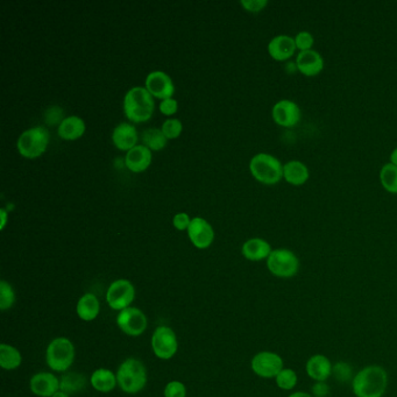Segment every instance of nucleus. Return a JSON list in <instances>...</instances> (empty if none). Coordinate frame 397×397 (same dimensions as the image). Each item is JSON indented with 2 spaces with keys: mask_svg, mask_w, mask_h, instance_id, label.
Masks as SVG:
<instances>
[{
  "mask_svg": "<svg viewBox=\"0 0 397 397\" xmlns=\"http://www.w3.org/2000/svg\"><path fill=\"white\" fill-rule=\"evenodd\" d=\"M388 388V373L382 366L363 367L352 380L355 397H383Z\"/></svg>",
  "mask_w": 397,
  "mask_h": 397,
  "instance_id": "obj_1",
  "label": "nucleus"
},
{
  "mask_svg": "<svg viewBox=\"0 0 397 397\" xmlns=\"http://www.w3.org/2000/svg\"><path fill=\"white\" fill-rule=\"evenodd\" d=\"M155 109L154 97L144 86H133L124 97L126 117L134 123H144L151 119Z\"/></svg>",
  "mask_w": 397,
  "mask_h": 397,
  "instance_id": "obj_2",
  "label": "nucleus"
},
{
  "mask_svg": "<svg viewBox=\"0 0 397 397\" xmlns=\"http://www.w3.org/2000/svg\"><path fill=\"white\" fill-rule=\"evenodd\" d=\"M118 385L127 394H137L144 389L147 383V370L138 359H126L118 368Z\"/></svg>",
  "mask_w": 397,
  "mask_h": 397,
  "instance_id": "obj_3",
  "label": "nucleus"
},
{
  "mask_svg": "<svg viewBox=\"0 0 397 397\" xmlns=\"http://www.w3.org/2000/svg\"><path fill=\"white\" fill-rule=\"evenodd\" d=\"M249 170L261 183L273 185L283 179V164L277 156L259 153L249 161Z\"/></svg>",
  "mask_w": 397,
  "mask_h": 397,
  "instance_id": "obj_4",
  "label": "nucleus"
},
{
  "mask_svg": "<svg viewBox=\"0 0 397 397\" xmlns=\"http://www.w3.org/2000/svg\"><path fill=\"white\" fill-rule=\"evenodd\" d=\"M74 344L64 337L51 340L46 352V362L48 367L54 372H66L69 370L75 361Z\"/></svg>",
  "mask_w": 397,
  "mask_h": 397,
  "instance_id": "obj_5",
  "label": "nucleus"
},
{
  "mask_svg": "<svg viewBox=\"0 0 397 397\" xmlns=\"http://www.w3.org/2000/svg\"><path fill=\"white\" fill-rule=\"evenodd\" d=\"M49 144V133L42 126H36L21 133L16 147L21 155L27 159H36L46 152Z\"/></svg>",
  "mask_w": 397,
  "mask_h": 397,
  "instance_id": "obj_6",
  "label": "nucleus"
},
{
  "mask_svg": "<svg viewBox=\"0 0 397 397\" xmlns=\"http://www.w3.org/2000/svg\"><path fill=\"white\" fill-rule=\"evenodd\" d=\"M267 268L274 277L292 279L300 270V259L292 249H273L267 259Z\"/></svg>",
  "mask_w": 397,
  "mask_h": 397,
  "instance_id": "obj_7",
  "label": "nucleus"
},
{
  "mask_svg": "<svg viewBox=\"0 0 397 397\" xmlns=\"http://www.w3.org/2000/svg\"><path fill=\"white\" fill-rule=\"evenodd\" d=\"M136 298V288L129 280L114 281L106 292V302L116 311H123L129 308Z\"/></svg>",
  "mask_w": 397,
  "mask_h": 397,
  "instance_id": "obj_8",
  "label": "nucleus"
},
{
  "mask_svg": "<svg viewBox=\"0 0 397 397\" xmlns=\"http://www.w3.org/2000/svg\"><path fill=\"white\" fill-rule=\"evenodd\" d=\"M254 374L262 379H275L285 368V361L280 355L270 350H262L254 355L251 362Z\"/></svg>",
  "mask_w": 397,
  "mask_h": 397,
  "instance_id": "obj_9",
  "label": "nucleus"
},
{
  "mask_svg": "<svg viewBox=\"0 0 397 397\" xmlns=\"http://www.w3.org/2000/svg\"><path fill=\"white\" fill-rule=\"evenodd\" d=\"M152 348L154 355L162 360H169L177 353L179 342L175 332L168 326H159L152 335Z\"/></svg>",
  "mask_w": 397,
  "mask_h": 397,
  "instance_id": "obj_10",
  "label": "nucleus"
},
{
  "mask_svg": "<svg viewBox=\"0 0 397 397\" xmlns=\"http://www.w3.org/2000/svg\"><path fill=\"white\" fill-rule=\"evenodd\" d=\"M117 324L125 335L139 337L146 331L149 320L140 309L129 307L118 313Z\"/></svg>",
  "mask_w": 397,
  "mask_h": 397,
  "instance_id": "obj_11",
  "label": "nucleus"
},
{
  "mask_svg": "<svg viewBox=\"0 0 397 397\" xmlns=\"http://www.w3.org/2000/svg\"><path fill=\"white\" fill-rule=\"evenodd\" d=\"M144 88L149 90L153 97L159 98L161 101L172 98L175 92V86L167 73L161 71H152L147 75L144 81Z\"/></svg>",
  "mask_w": 397,
  "mask_h": 397,
  "instance_id": "obj_12",
  "label": "nucleus"
},
{
  "mask_svg": "<svg viewBox=\"0 0 397 397\" xmlns=\"http://www.w3.org/2000/svg\"><path fill=\"white\" fill-rule=\"evenodd\" d=\"M272 116L277 125L282 127H294L300 123L302 112L300 106L290 99H282L275 103Z\"/></svg>",
  "mask_w": 397,
  "mask_h": 397,
  "instance_id": "obj_13",
  "label": "nucleus"
},
{
  "mask_svg": "<svg viewBox=\"0 0 397 397\" xmlns=\"http://www.w3.org/2000/svg\"><path fill=\"white\" fill-rule=\"evenodd\" d=\"M188 235L192 245L199 249L210 247L214 242V231L210 222L201 217L191 219L190 225L188 227Z\"/></svg>",
  "mask_w": 397,
  "mask_h": 397,
  "instance_id": "obj_14",
  "label": "nucleus"
},
{
  "mask_svg": "<svg viewBox=\"0 0 397 397\" xmlns=\"http://www.w3.org/2000/svg\"><path fill=\"white\" fill-rule=\"evenodd\" d=\"M296 68L304 76H317L324 69L323 56L315 49L300 51L296 57Z\"/></svg>",
  "mask_w": 397,
  "mask_h": 397,
  "instance_id": "obj_15",
  "label": "nucleus"
},
{
  "mask_svg": "<svg viewBox=\"0 0 397 397\" xmlns=\"http://www.w3.org/2000/svg\"><path fill=\"white\" fill-rule=\"evenodd\" d=\"M29 387L36 396L51 397L60 390V380L54 374L41 372L31 376Z\"/></svg>",
  "mask_w": 397,
  "mask_h": 397,
  "instance_id": "obj_16",
  "label": "nucleus"
},
{
  "mask_svg": "<svg viewBox=\"0 0 397 397\" xmlns=\"http://www.w3.org/2000/svg\"><path fill=\"white\" fill-rule=\"evenodd\" d=\"M332 368L331 360L324 355H312L305 363L309 378L315 382H326L332 375Z\"/></svg>",
  "mask_w": 397,
  "mask_h": 397,
  "instance_id": "obj_17",
  "label": "nucleus"
},
{
  "mask_svg": "<svg viewBox=\"0 0 397 397\" xmlns=\"http://www.w3.org/2000/svg\"><path fill=\"white\" fill-rule=\"evenodd\" d=\"M296 49L295 39L285 34L274 36L268 43L269 55L277 61H287L292 59Z\"/></svg>",
  "mask_w": 397,
  "mask_h": 397,
  "instance_id": "obj_18",
  "label": "nucleus"
},
{
  "mask_svg": "<svg viewBox=\"0 0 397 397\" xmlns=\"http://www.w3.org/2000/svg\"><path fill=\"white\" fill-rule=\"evenodd\" d=\"M152 164V151L144 144H137L125 156V164L131 172H141Z\"/></svg>",
  "mask_w": 397,
  "mask_h": 397,
  "instance_id": "obj_19",
  "label": "nucleus"
},
{
  "mask_svg": "<svg viewBox=\"0 0 397 397\" xmlns=\"http://www.w3.org/2000/svg\"><path fill=\"white\" fill-rule=\"evenodd\" d=\"M112 141L116 147L129 152L138 144L137 129L129 123H120L112 131Z\"/></svg>",
  "mask_w": 397,
  "mask_h": 397,
  "instance_id": "obj_20",
  "label": "nucleus"
},
{
  "mask_svg": "<svg viewBox=\"0 0 397 397\" xmlns=\"http://www.w3.org/2000/svg\"><path fill=\"white\" fill-rule=\"evenodd\" d=\"M272 246L262 238H252L242 245V255L249 261L267 260L272 253Z\"/></svg>",
  "mask_w": 397,
  "mask_h": 397,
  "instance_id": "obj_21",
  "label": "nucleus"
},
{
  "mask_svg": "<svg viewBox=\"0 0 397 397\" xmlns=\"http://www.w3.org/2000/svg\"><path fill=\"white\" fill-rule=\"evenodd\" d=\"M309 176V168L302 161L292 160L283 164V179L292 185H303L308 182Z\"/></svg>",
  "mask_w": 397,
  "mask_h": 397,
  "instance_id": "obj_22",
  "label": "nucleus"
},
{
  "mask_svg": "<svg viewBox=\"0 0 397 397\" xmlns=\"http://www.w3.org/2000/svg\"><path fill=\"white\" fill-rule=\"evenodd\" d=\"M86 121L78 116H69L64 118L59 125L57 133L64 140H76L82 137L86 132Z\"/></svg>",
  "mask_w": 397,
  "mask_h": 397,
  "instance_id": "obj_23",
  "label": "nucleus"
},
{
  "mask_svg": "<svg viewBox=\"0 0 397 397\" xmlns=\"http://www.w3.org/2000/svg\"><path fill=\"white\" fill-rule=\"evenodd\" d=\"M101 311V303L94 294H86L78 300L76 312L84 322H92L97 318Z\"/></svg>",
  "mask_w": 397,
  "mask_h": 397,
  "instance_id": "obj_24",
  "label": "nucleus"
},
{
  "mask_svg": "<svg viewBox=\"0 0 397 397\" xmlns=\"http://www.w3.org/2000/svg\"><path fill=\"white\" fill-rule=\"evenodd\" d=\"M90 383L94 387V389L97 390V392L110 393L118 385L117 375H114L112 370H106V368H98L91 375Z\"/></svg>",
  "mask_w": 397,
  "mask_h": 397,
  "instance_id": "obj_25",
  "label": "nucleus"
},
{
  "mask_svg": "<svg viewBox=\"0 0 397 397\" xmlns=\"http://www.w3.org/2000/svg\"><path fill=\"white\" fill-rule=\"evenodd\" d=\"M23 362V357L16 347L1 344L0 345V366L5 370H14L19 368Z\"/></svg>",
  "mask_w": 397,
  "mask_h": 397,
  "instance_id": "obj_26",
  "label": "nucleus"
},
{
  "mask_svg": "<svg viewBox=\"0 0 397 397\" xmlns=\"http://www.w3.org/2000/svg\"><path fill=\"white\" fill-rule=\"evenodd\" d=\"M141 140H142V144L151 151H161L166 147L168 139L162 132V129L152 127V129H144L141 134Z\"/></svg>",
  "mask_w": 397,
  "mask_h": 397,
  "instance_id": "obj_27",
  "label": "nucleus"
},
{
  "mask_svg": "<svg viewBox=\"0 0 397 397\" xmlns=\"http://www.w3.org/2000/svg\"><path fill=\"white\" fill-rule=\"evenodd\" d=\"M86 376L78 373L66 374L60 380V390H62L66 394L77 393L83 388H86Z\"/></svg>",
  "mask_w": 397,
  "mask_h": 397,
  "instance_id": "obj_28",
  "label": "nucleus"
},
{
  "mask_svg": "<svg viewBox=\"0 0 397 397\" xmlns=\"http://www.w3.org/2000/svg\"><path fill=\"white\" fill-rule=\"evenodd\" d=\"M382 187L390 194H397V167L393 164H385L380 170Z\"/></svg>",
  "mask_w": 397,
  "mask_h": 397,
  "instance_id": "obj_29",
  "label": "nucleus"
},
{
  "mask_svg": "<svg viewBox=\"0 0 397 397\" xmlns=\"http://www.w3.org/2000/svg\"><path fill=\"white\" fill-rule=\"evenodd\" d=\"M275 382H277V387L281 390L290 392V390L296 387L297 382H298V376H297V373L295 370H292V368H285V367L283 370H281L280 373L277 374Z\"/></svg>",
  "mask_w": 397,
  "mask_h": 397,
  "instance_id": "obj_30",
  "label": "nucleus"
},
{
  "mask_svg": "<svg viewBox=\"0 0 397 397\" xmlns=\"http://www.w3.org/2000/svg\"><path fill=\"white\" fill-rule=\"evenodd\" d=\"M16 303V292L6 281H0V309L4 311Z\"/></svg>",
  "mask_w": 397,
  "mask_h": 397,
  "instance_id": "obj_31",
  "label": "nucleus"
},
{
  "mask_svg": "<svg viewBox=\"0 0 397 397\" xmlns=\"http://www.w3.org/2000/svg\"><path fill=\"white\" fill-rule=\"evenodd\" d=\"M332 375L333 378L338 382H342V383H346V382L352 381L355 375H353V372H352V367L345 361H339L333 365V368H332Z\"/></svg>",
  "mask_w": 397,
  "mask_h": 397,
  "instance_id": "obj_32",
  "label": "nucleus"
},
{
  "mask_svg": "<svg viewBox=\"0 0 397 397\" xmlns=\"http://www.w3.org/2000/svg\"><path fill=\"white\" fill-rule=\"evenodd\" d=\"M161 129L167 139H175L182 133L183 125L179 119H167L164 121Z\"/></svg>",
  "mask_w": 397,
  "mask_h": 397,
  "instance_id": "obj_33",
  "label": "nucleus"
},
{
  "mask_svg": "<svg viewBox=\"0 0 397 397\" xmlns=\"http://www.w3.org/2000/svg\"><path fill=\"white\" fill-rule=\"evenodd\" d=\"M297 49L300 51H310L315 43V39L311 33L308 31H302L295 38Z\"/></svg>",
  "mask_w": 397,
  "mask_h": 397,
  "instance_id": "obj_34",
  "label": "nucleus"
},
{
  "mask_svg": "<svg viewBox=\"0 0 397 397\" xmlns=\"http://www.w3.org/2000/svg\"><path fill=\"white\" fill-rule=\"evenodd\" d=\"M164 397H187V387L179 381L169 382L164 388Z\"/></svg>",
  "mask_w": 397,
  "mask_h": 397,
  "instance_id": "obj_35",
  "label": "nucleus"
},
{
  "mask_svg": "<svg viewBox=\"0 0 397 397\" xmlns=\"http://www.w3.org/2000/svg\"><path fill=\"white\" fill-rule=\"evenodd\" d=\"M240 4L246 11L257 13L262 11L268 5V1L267 0H242Z\"/></svg>",
  "mask_w": 397,
  "mask_h": 397,
  "instance_id": "obj_36",
  "label": "nucleus"
},
{
  "mask_svg": "<svg viewBox=\"0 0 397 397\" xmlns=\"http://www.w3.org/2000/svg\"><path fill=\"white\" fill-rule=\"evenodd\" d=\"M159 107H160L161 112L166 114V116H172L179 109V103H177L175 98H167V99L161 101Z\"/></svg>",
  "mask_w": 397,
  "mask_h": 397,
  "instance_id": "obj_37",
  "label": "nucleus"
},
{
  "mask_svg": "<svg viewBox=\"0 0 397 397\" xmlns=\"http://www.w3.org/2000/svg\"><path fill=\"white\" fill-rule=\"evenodd\" d=\"M190 222V217L185 212H179V214H175L172 218V224L179 231L188 230Z\"/></svg>",
  "mask_w": 397,
  "mask_h": 397,
  "instance_id": "obj_38",
  "label": "nucleus"
},
{
  "mask_svg": "<svg viewBox=\"0 0 397 397\" xmlns=\"http://www.w3.org/2000/svg\"><path fill=\"white\" fill-rule=\"evenodd\" d=\"M311 394L313 397H326L330 394V387L326 382H315L312 385Z\"/></svg>",
  "mask_w": 397,
  "mask_h": 397,
  "instance_id": "obj_39",
  "label": "nucleus"
},
{
  "mask_svg": "<svg viewBox=\"0 0 397 397\" xmlns=\"http://www.w3.org/2000/svg\"><path fill=\"white\" fill-rule=\"evenodd\" d=\"M0 217H1V225H0V227H1V230H3L5 225H6V222H8V212H6L5 209H1V210H0Z\"/></svg>",
  "mask_w": 397,
  "mask_h": 397,
  "instance_id": "obj_40",
  "label": "nucleus"
},
{
  "mask_svg": "<svg viewBox=\"0 0 397 397\" xmlns=\"http://www.w3.org/2000/svg\"><path fill=\"white\" fill-rule=\"evenodd\" d=\"M288 397H313L311 393H307V392H294L290 394Z\"/></svg>",
  "mask_w": 397,
  "mask_h": 397,
  "instance_id": "obj_41",
  "label": "nucleus"
},
{
  "mask_svg": "<svg viewBox=\"0 0 397 397\" xmlns=\"http://www.w3.org/2000/svg\"><path fill=\"white\" fill-rule=\"evenodd\" d=\"M390 164H393L394 166L397 167V147L390 154Z\"/></svg>",
  "mask_w": 397,
  "mask_h": 397,
  "instance_id": "obj_42",
  "label": "nucleus"
},
{
  "mask_svg": "<svg viewBox=\"0 0 397 397\" xmlns=\"http://www.w3.org/2000/svg\"><path fill=\"white\" fill-rule=\"evenodd\" d=\"M51 397H69V394L64 393L62 390H59L57 393L54 394Z\"/></svg>",
  "mask_w": 397,
  "mask_h": 397,
  "instance_id": "obj_43",
  "label": "nucleus"
}]
</instances>
